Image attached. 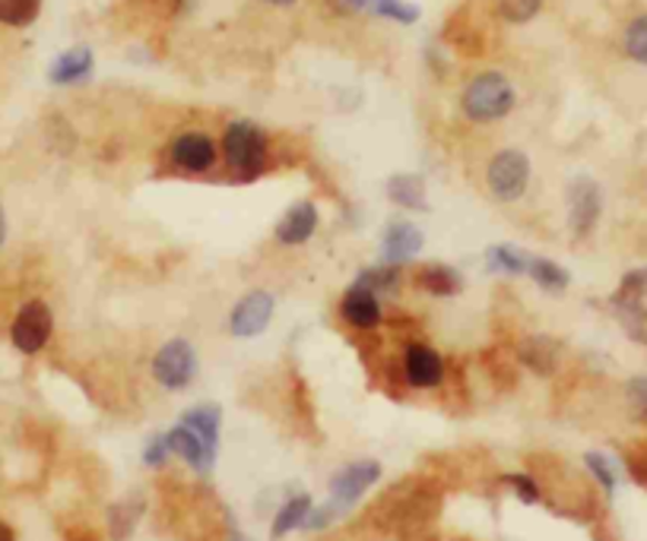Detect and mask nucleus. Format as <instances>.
Segmentation results:
<instances>
[{"mask_svg":"<svg viewBox=\"0 0 647 541\" xmlns=\"http://www.w3.org/2000/svg\"><path fill=\"white\" fill-rule=\"evenodd\" d=\"M514 86L509 83V76L502 73H480L466 83V90L461 95V108L470 121L476 124H492V121H502L514 112Z\"/></svg>","mask_w":647,"mask_h":541,"instance_id":"obj_1","label":"nucleus"},{"mask_svg":"<svg viewBox=\"0 0 647 541\" xmlns=\"http://www.w3.org/2000/svg\"><path fill=\"white\" fill-rule=\"evenodd\" d=\"M267 134L251 121H235L223 134V156L238 180H255L267 168Z\"/></svg>","mask_w":647,"mask_h":541,"instance_id":"obj_2","label":"nucleus"},{"mask_svg":"<svg viewBox=\"0 0 647 541\" xmlns=\"http://www.w3.org/2000/svg\"><path fill=\"white\" fill-rule=\"evenodd\" d=\"M485 184H489L492 197L502 204L521 200L527 184H531V158L517 149H502L485 168Z\"/></svg>","mask_w":647,"mask_h":541,"instance_id":"obj_3","label":"nucleus"},{"mask_svg":"<svg viewBox=\"0 0 647 541\" xmlns=\"http://www.w3.org/2000/svg\"><path fill=\"white\" fill-rule=\"evenodd\" d=\"M197 374V352L191 348L187 339H172L165 342L156 358H153V377L165 389H185Z\"/></svg>","mask_w":647,"mask_h":541,"instance_id":"obj_4","label":"nucleus"},{"mask_svg":"<svg viewBox=\"0 0 647 541\" xmlns=\"http://www.w3.org/2000/svg\"><path fill=\"white\" fill-rule=\"evenodd\" d=\"M51 330H54V316H51V308L45 301H29L20 308V314L10 326V339L13 345L23 352V355H35L42 352L51 339Z\"/></svg>","mask_w":647,"mask_h":541,"instance_id":"obj_5","label":"nucleus"},{"mask_svg":"<svg viewBox=\"0 0 647 541\" xmlns=\"http://www.w3.org/2000/svg\"><path fill=\"white\" fill-rule=\"evenodd\" d=\"M378 478H381V466L371 462V459L352 462V466L333 475V481H330V507L337 510V517L347 513L349 507L366 495Z\"/></svg>","mask_w":647,"mask_h":541,"instance_id":"obj_6","label":"nucleus"},{"mask_svg":"<svg viewBox=\"0 0 647 541\" xmlns=\"http://www.w3.org/2000/svg\"><path fill=\"white\" fill-rule=\"evenodd\" d=\"M600 212L603 197L597 180H572V187H568V226H572V235L575 238H587L600 222Z\"/></svg>","mask_w":647,"mask_h":541,"instance_id":"obj_7","label":"nucleus"},{"mask_svg":"<svg viewBox=\"0 0 647 541\" xmlns=\"http://www.w3.org/2000/svg\"><path fill=\"white\" fill-rule=\"evenodd\" d=\"M270 320H274V294L248 292L232 308L229 330L232 336L251 339L260 336L270 326Z\"/></svg>","mask_w":647,"mask_h":541,"instance_id":"obj_8","label":"nucleus"},{"mask_svg":"<svg viewBox=\"0 0 647 541\" xmlns=\"http://www.w3.org/2000/svg\"><path fill=\"white\" fill-rule=\"evenodd\" d=\"M172 162L182 171L204 175V171H209L216 165V143L207 134H201V131H187V134L175 136V143H172Z\"/></svg>","mask_w":647,"mask_h":541,"instance_id":"obj_9","label":"nucleus"},{"mask_svg":"<svg viewBox=\"0 0 647 541\" xmlns=\"http://www.w3.org/2000/svg\"><path fill=\"white\" fill-rule=\"evenodd\" d=\"M403 371H407V381L410 386H417V389H432V386H439L444 381V361L435 348H429V345H410L407 348V355H403Z\"/></svg>","mask_w":647,"mask_h":541,"instance_id":"obj_10","label":"nucleus"},{"mask_svg":"<svg viewBox=\"0 0 647 541\" xmlns=\"http://www.w3.org/2000/svg\"><path fill=\"white\" fill-rule=\"evenodd\" d=\"M422 245H425V235L413 222H391L384 231V241H381V260L391 267H400V263L413 260Z\"/></svg>","mask_w":647,"mask_h":541,"instance_id":"obj_11","label":"nucleus"},{"mask_svg":"<svg viewBox=\"0 0 647 541\" xmlns=\"http://www.w3.org/2000/svg\"><path fill=\"white\" fill-rule=\"evenodd\" d=\"M95 67V58L93 51L86 45H76L64 51L51 70H48V80L54 83V86H76V83H83V80H90L93 76Z\"/></svg>","mask_w":647,"mask_h":541,"instance_id":"obj_12","label":"nucleus"},{"mask_svg":"<svg viewBox=\"0 0 647 541\" xmlns=\"http://www.w3.org/2000/svg\"><path fill=\"white\" fill-rule=\"evenodd\" d=\"M315 228H318V206L315 204H296L283 219H279L277 226V241L279 245H286V248H299L305 245L311 235H315Z\"/></svg>","mask_w":647,"mask_h":541,"instance_id":"obj_13","label":"nucleus"},{"mask_svg":"<svg viewBox=\"0 0 647 541\" xmlns=\"http://www.w3.org/2000/svg\"><path fill=\"white\" fill-rule=\"evenodd\" d=\"M165 444H168V450L175 452V456H182L191 469H197V472H209V466H213V459H216V452L209 450L207 444L194 434L185 425H178V428H172L165 434Z\"/></svg>","mask_w":647,"mask_h":541,"instance_id":"obj_14","label":"nucleus"},{"mask_svg":"<svg viewBox=\"0 0 647 541\" xmlns=\"http://www.w3.org/2000/svg\"><path fill=\"white\" fill-rule=\"evenodd\" d=\"M340 311H343V316H347L352 326H359V330H371V326L381 323L378 294H371L369 289H359V285H349V292L343 294Z\"/></svg>","mask_w":647,"mask_h":541,"instance_id":"obj_15","label":"nucleus"},{"mask_svg":"<svg viewBox=\"0 0 647 541\" xmlns=\"http://www.w3.org/2000/svg\"><path fill=\"white\" fill-rule=\"evenodd\" d=\"M517 355H521V361L531 367L533 374L550 377L555 371V364H558V342H553L550 336H527L517 345Z\"/></svg>","mask_w":647,"mask_h":541,"instance_id":"obj_16","label":"nucleus"},{"mask_svg":"<svg viewBox=\"0 0 647 541\" xmlns=\"http://www.w3.org/2000/svg\"><path fill=\"white\" fill-rule=\"evenodd\" d=\"M609 304H613V314H616V320L623 323L625 333L635 339V342H647L645 301H641V298H628V294L616 292L613 298H609Z\"/></svg>","mask_w":647,"mask_h":541,"instance_id":"obj_17","label":"nucleus"},{"mask_svg":"<svg viewBox=\"0 0 647 541\" xmlns=\"http://www.w3.org/2000/svg\"><path fill=\"white\" fill-rule=\"evenodd\" d=\"M388 200L400 209L425 212V184L419 175H393L388 180Z\"/></svg>","mask_w":647,"mask_h":541,"instance_id":"obj_18","label":"nucleus"},{"mask_svg":"<svg viewBox=\"0 0 647 541\" xmlns=\"http://www.w3.org/2000/svg\"><path fill=\"white\" fill-rule=\"evenodd\" d=\"M417 282L419 289H425L429 294H439V298H451V294L461 292L463 285L461 272L444 267V263H429V267H422L417 275Z\"/></svg>","mask_w":647,"mask_h":541,"instance_id":"obj_19","label":"nucleus"},{"mask_svg":"<svg viewBox=\"0 0 647 541\" xmlns=\"http://www.w3.org/2000/svg\"><path fill=\"white\" fill-rule=\"evenodd\" d=\"M219 422H223V415H219L216 406H197L182 415V425L194 430L213 452H216V444H219Z\"/></svg>","mask_w":647,"mask_h":541,"instance_id":"obj_20","label":"nucleus"},{"mask_svg":"<svg viewBox=\"0 0 647 541\" xmlns=\"http://www.w3.org/2000/svg\"><path fill=\"white\" fill-rule=\"evenodd\" d=\"M527 275H531L540 289H546V292H565L568 282H572V275L562 270L558 263L546 260V257H531L527 260Z\"/></svg>","mask_w":647,"mask_h":541,"instance_id":"obj_21","label":"nucleus"},{"mask_svg":"<svg viewBox=\"0 0 647 541\" xmlns=\"http://www.w3.org/2000/svg\"><path fill=\"white\" fill-rule=\"evenodd\" d=\"M308 513H311V497L308 495L292 497V500L279 510L277 519H274V539H283L286 532H292V529L305 526Z\"/></svg>","mask_w":647,"mask_h":541,"instance_id":"obj_22","label":"nucleus"},{"mask_svg":"<svg viewBox=\"0 0 647 541\" xmlns=\"http://www.w3.org/2000/svg\"><path fill=\"white\" fill-rule=\"evenodd\" d=\"M359 289H369L371 294L393 292L400 285V267H391V263H378V267H369V270L359 272V279L352 282Z\"/></svg>","mask_w":647,"mask_h":541,"instance_id":"obj_23","label":"nucleus"},{"mask_svg":"<svg viewBox=\"0 0 647 541\" xmlns=\"http://www.w3.org/2000/svg\"><path fill=\"white\" fill-rule=\"evenodd\" d=\"M42 13V0H0V23L23 29L32 25Z\"/></svg>","mask_w":647,"mask_h":541,"instance_id":"obj_24","label":"nucleus"},{"mask_svg":"<svg viewBox=\"0 0 647 541\" xmlns=\"http://www.w3.org/2000/svg\"><path fill=\"white\" fill-rule=\"evenodd\" d=\"M485 260H489V270L492 272L521 275V272H527V260H531V257L517 253L511 245H492V248L485 250Z\"/></svg>","mask_w":647,"mask_h":541,"instance_id":"obj_25","label":"nucleus"},{"mask_svg":"<svg viewBox=\"0 0 647 541\" xmlns=\"http://www.w3.org/2000/svg\"><path fill=\"white\" fill-rule=\"evenodd\" d=\"M623 48H625V54H628L635 64H647V13L635 17V20L628 23Z\"/></svg>","mask_w":647,"mask_h":541,"instance_id":"obj_26","label":"nucleus"},{"mask_svg":"<svg viewBox=\"0 0 647 541\" xmlns=\"http://www.w3.org/2000/svg\"><path fill=\"white\" fill-rule=\"evenodd\" d=\"M371 13L403 25H413L419 20V7L407 3V0H371Z\"/></svg>","mask_w":647,"mask_h":541,"instance_id":"obj_27","label":"nucleus"},{"mask_svg":"<svg viewBox=\"0 0 647 541\" xmlns=\"http://www.w3.org/2000/svg\"><path fill=\"white\" fill-rule=\"evenodd\" d=\"M540 10H543V0H499V17L514 25L531 23Z\"/></svg>","mask_w":647,"mask_h":541,"instance_id":"obj_28","label":"nucleus"},{"mask_svg":"<svg viewBox=\"0 0 647 541\" xmlns=\"http://www.w3.org/2000/svg\"><path fill=\"white\" fill-rule=\"evenodd\" d=\"M584 462H587V469H590L594 478L603 485V491H606V495H613V491H616V472H613V466L603 459L600 452H587V456H584Z\"/></svg>","mask_w":647,"mask_h":541,"instance_id":"obj_29","label":"nucleus"},{"mask_svg":"<svg viewBox=\"0 0 647 541\" xmlns=\"http://www.w3.org/2000/svg\"><path fill=\"white\" fill-rule=\"evenodd\" d=\"M505 485L514 488V495L521 497V503H536L540 500V488L531 475H505Z\"/></svg>","mask_w":647,"mask_h":541,"instance_id":"obj_30","label":"nucleus"},{"mask_svg":"<svg viewBox=\"0 0 647 541\" xmlns=\"http://www.w3.org/2000/svg\"><path fill=\"white\" fill-rule=\"evenodd\" d=\"M619 294H628V298H647V267L645 270H631L623 275V285H619Z\"/></svg>","mask_w":647,"mask_h":541,"instance_id":"obj_31","label":"nucleus"},{"mask_svg":"<svg viewBox=\"0 0 647 541\" xmlns=\"http://www.w3.org/2000/svg\"><path fill=\"white\" fill-rule=\"evenodd\" d=\"M628 403L635 408V415L647 425V377H635L628 384Z\"/></svg>","mask_w":647,"mask_h":541,"instance_id":"obj_32","label":"nucleus"},{"mask_svg":"<svg viewBox=\"0 0 647 541\" xmlns=\"http://www.w3.org/2000/svg\"><path fill=\"white\" fill-rule=\"evenodd\" d=\"M168 452L172 450H168L165 437H150V444L143 447V462H146V466H153V469H160Z\"/></svg>","mask_w":647,"mask_h":541,"instance_id":"obj_33","label":"nucleus"},{"mask_svg":"<svg viewBox=\"0 0 647 541\" xmlns=\"http://www.w3.org/2000/svg\"><path fill=\"white\" fill-rule=\"evenodd\" d=\"M0 541H17V535H13V529H10L7 522H0Z\"/></svg>","mask_w":647,"mask_h":541,"instance_id":"obj_34","label":"nucleus"},{"mask_svg":"<svg viewBox=\"0 0 647 541\" xmlns=\"http://www.w3.org/2000/svg\"><path fill=\"white\" fill-rule=\"evenodd\" d=\"M347 7H352V10H371V0H347Z\"/></svg>","mask_w":647,"mask_h":541,"instance_id":"obj_35","label":"nucleus"},{"mask_svg":"<svg viewBox=\"0 0 647 541\" xmlns=\"http://www.w3.org/2000/svg\"><path fill=\"white\" fill-rule=\"evenodd\" d=\"M7 241V216H3V206H0V245Z\"/></svg>","mask_w":647,"mask_h":541,"instance_id":"obj_36","label":"nucleus"},{"mask_svg":"<svg viewBox=\"0 0 647 541\" xmlns=\"http://www.w3.org/2000/svg\"><path fill=\"white\" fill-rule=\"evenodd\" d=\"M267 3H274V7H292L296 0H267Z\"/></svg>","mask_w":647,"mask_h":541,"instance_id":"obj_37","label":"nucleus"},{"mask_svg":"<svg viewBox=\"0 0 647 541\" xmlns=\"http://www.w3.org/2000/svg\"><path fill=\"white\" fill-rule=\"evenodd\" d=\"M194 7V0H178V10H191Z\"/></svg>","mask_w":647,"mask_h":541,"instance_id":"obj_38","label":"nucleus"}]
</instances>
